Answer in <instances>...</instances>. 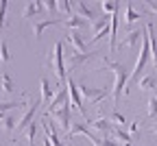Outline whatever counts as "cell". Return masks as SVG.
Segmentation results:
<instances>
[{"mask_svg": "<svg viewBox=\"0 0 157 146\" xmlns=\"http://www.w3.org/2000/svg\"><path fill=\"white\" fill-rule=\"evenodd\" d=\"M103 63H105V68H98V72H103V70L113 72V105H116V102L120 100V96L124 94V87H127V83L131 79V72H129L127 66L118 63V61H111L107 57H103Z\"/></svg>", "mask_w": 157, "mask_h": 146, "instance_id": "obj_1", "label": "cell"}, {"mask_svg": "<svg viewBox=\"0 0 157 146\" xmlns=\"http://www.w3.org/2000/svg\"><path fill=\"white\" fill-rule=\"evenodd\" d=\"M63 48H66L63 41H57L55 48H52V66H55L52 70L59 79V87H63L68 83V72H66V66H63Z\"/></svg>", "mask_w": 157, "mask_h": 146, "instance_id": "obj_2", "label": "cell"}, {"mask_svg": "<svg viewBox=\"0 0 157 146\" xmlns=\"http://www.w3.org/2000/svg\"><path fill=\"white\" fill-rule=\"evenodd\" d=\"M78 92H81L85 102H92V105H101V102L111 94V87L103 85V87H90V85H78Z\"/></svg>", "mask_w": 157, "mask_h": 146, "instance_id": "obj_3", "label": "cell"}, {"mask_svg": "<svg viewBox=\"0 0 157 146\" xmlns=\"http://www.w3.org/2000/svg\"><path fill=\"white\" fill-rule=\"evenodd\" d=\"M96 55H98V52H94V50H87V52H76L74 48L68 50V70H70V72L81 70L87 61H92Z\"/></svg>", "mask_w": 157, "mask_h": 146, "instance_id": "obj_4", "label": "cell"}, {"mask_svg": "<svg viewBox=\"0 0 157 146\" xmlns=\"http://www.w3.org/2000/svg\"><path fill=\"white\" fill-rule=\"evenodd\" d=\"M52 116H55L57 127H61V131L68 135V133H70V129H72V111H70V100H68V102H63V105L59 107Z\"/></svg>", "mask_w": 157, "mask_h": 146, "instance_id": "obj_5", "label": "cell"}, {"mask_svg": "<svg viewBox=\"0 0 157 146\" xmlns=\"http://www.w3.org/2000/svg\"><path fill=\"white\" fill-rule=\"evenodd\" d=\"M68 96H70V105H74L76 109H78V113L83 116V120H87V113H85V107H83V96H81V92H78V85L68 76Z\"/></svg>", "mask_w": 157, "mask_h": 146, "instance_id": "obj_6", "label": "cell"}, {"mask_svg": "<svg viewBox=\"0 0 157 146\" xmlns=\"http://www.w3.org/2000/svg\"><path fill=\"white\" fill-rule=\"evenodd\" d=\"M68 100H70V96H68V83H66L63 87H59V90L55 92V98L50 100V105L46 107V116H52V113L61 107L63 102H68Z\"/></svg>", "mask_w": 157, "mask_h": 146, "instance_id": "obj_7", "label": "cell"}, {"mask_svg": "<svg viewBox=\"0 0 157 146\" xmlns=\"http://www.w3.org/2000/svg\"><path fill=\"white\" fill-rule=\"evenodd\" d=\"M39 102H42V100H31V107L24 111L22 118L17 120V127H15L17 131H26V127L33 122V118H35V113H37V109H39Z\"/></svg>", "mask_w": 157, "mask_h": 146, "instance_id": "obj_8", "label": "cell"}, {"mask_svg": "<svg viewBox=\"0 0 157 146\" xmlns=\"http://www.w3.org/2000/svg\"><path fill=\"white\" fill-rule=\"evenodd\" d=\"M85 124H87V127H94L98 133H103V137H109V133H111V124H109L107 118H94V120L87 118Z\"/></svg>", "mask_w": 157, "mask_h": 146, "instance_id": "obj_9", "label": "cell"}, {"mask_svg": "<svg viewBox=\"0 0 157 146\" xmlns=\"http://www.w3.org/2000/svg\"><path fill=\"white\" fill-rule=\"evenodd\" d=\"M57 24H61V20H57V17H48V20H39V22H35V24H33L35 39H39L44 31H48L50 26H57Z\"/></svg>", "mask_w": 157, "mask_h": 146, "instance_id": "obj_10", "label": "cell"}, {"mask_svg": "<svg viewBox=\"0 0 157 146\" xmlns=\"http://www.w3.org/2000/svg\"><path fill=\"white\" fill-rule=\"evenodd\" d=\"M68 41L74 46L76 52H87V41L83 39V35L78 33V31H72V33L68 35Z\"/></svg>", "mask_w": 157, "mask_h": 146, "instance_id": "obj_11", "label": "cell"}, {"mask_svg": "<svg viewBox=\"0 0 157 146\" xmlns=\"http://www.w3.org/2000/svg\"><path fill=\"white\" fill-rule=\"evenodd\" d=\"M137 85H140V90L142 92H151V94H155L157 92V76L155 74H146V76H142L140 79V83H137Z\"/></svg>", "mask_w": 157, "mask_h": 146, "instance_id": "obj_12", "label": "cell"}, {"mask_svg": "<svg viewBox=\"0 0 157 146\" xmlns=\"http://www.w3.org/2000/svg\"><path fill=\"white\" fill-rule=\"evenodd\" d=\"M74 7H76V15H81L83 20H87V22H92V24L96 22V13L90 9L87 2H83V0H81V2H76Z\"/></svg>", "mask_w": 157, "mask_h": 146, "instance_id": "obj_13", "label": "cell"}, {"mask_svg": "<svg viewBox=\"0 0 157 146\" xmlns=\"http://www.w3.org/2000/svg\"><path fill=\"white\" fill-rule=\"evenodd\" d=\"M144 29H146V35H148V44H151V59H153V66L157 68V37L153 35V22H148Z\"/></svg>", "mask_w": 157, "mask_h": 146, "instance_id": "obj_14", "label": "cell"}, {"mask_svg": "<svg viewBox=\"0 0 157 146\" xmlns=\"http://www.w3.org/2000/svg\"><path fill=\"white\" fill-rule=\"evenodd\" d=\"M61 24H63L66 29H70V31H78L81 26H85V24H87V20H83L81 15H76V13H72L68 20H63Z\"/></svg>", "mask_w": 157, "mask_h": 146, "instance_id": "obj_15", "label": "cell"}, {"mask_svg": "<svg viewBox=\"0 0 157 146\" xmlns=\"http://www.w3.org/2000/svg\"><path fill=\"white\" fill-rule=\"evenodd\" d=\"M42 11H44L42 2H39V0H31V2L24 5L22 15H24V17H33V15H42Z\"/></svg>", "mask_w": 157, "mask_h": 146, "instance_id": "obj_16", "label": "cell"}, {"mask_svg": "<svg viewBox=\"0 0 157 146\" xmlns=\"http://www.w3.org/2000/svg\"><path fill=\"white\" fill-rule=\"evenodd\" d=\"M144 37V29H137V31H131L122 41H120V48H127V46H135L137 41Z\"/></svg>", "mask_w": 157, "mask_h": 146, "instance_id": "obj_17", "label": "cell"}, {"mask_svg": "<svg viewBox=\"0 0 157 146\" xmlns=\"http://www.w3.org/2000/svg\"><path fill=\"white\" fill-rule=\"evenodd\" d=\"M109 135L118 137V142H122L124 146H131V142H133V137L129 135V131L127 129H120V127H111V133Z\"/></svg>", "mask_w": 157, "mask_h": 146, "instance_id": "obj_18", "label": "cell"}, {"mask_svg": "<svg viewBox=\"0 0 157 146\" xmlns=\"http://www.w3.org/2000/svg\"><path fill=\"white\" fill-rule=\"evenodd\" d=\"M39 85H42V98H44V102H48V105H50V100L55 98V92H52V87H50L48 79L42 76V79H39Z\"/></svg>", "mask_w": 157, "mask_h": 146, "instance_id": "obj_19", "label": "cell"}, {"mask_svg": "<svg viewBox=\"0 0 157 146\" xmlns=\"http://www.w3.org/2000/svg\"><path fill=\"white\" fill-rule=\"evenodd\" d=\"M116 31H118V9L111 13V33H109V50H116Z\"/></svg>", "mask_w": 157, "mask_h": 146, "instance_id": "obj_20", "label": "cell"}, {"mask_svg": "<svg viewBox=\"0 0 157 146\" xmlns=\"http://www.w3.org/2000/svg\"><path fill=\"white\" fill-rule=\"evenodd\" d=\"M90 133H92V131H90L87 124H72V129H70V133H68L66 137H68V140H72L74 135H85V137H87Z\"/></svg>", "mask_w": 157, "mask_h": 146, "instance_id": "obj_21", "label": "cell"}, {"mask_svg": "<svg viewBox=\"0 0 157 146\" xmlns=\"http://www.w3.org/2000/svg\"><path fill=\"white\" fill-rule=\"evenodd\" d=\"M137 20H140V13L131 7V2H127V5H124V22L131 26L133 22H137Z\"/></svg>", "mask_w": 157, "mask_h": 146, "instance_id": "obj_22", "label": "cell"}, {"mask_svg": "<svg viewBox=\"0 0 157 146\" xmlns=\"http://www.w3.org/2000/svg\"><path fill=\"white\" fill-rule=\"evenodd\" d=\"M109 22H111V15H103V17H98L96 22L92 24V33L96 35V33H101L103 29H107L109 26Z\"/></svg>", "mask_w": 157, "mask_h": 146, "instance_id": "obj_23", "label": "cell"}, {"mask_svg": "<svg viewBox=\"0 0 157 146\" xmlns=\"http://www.w3.org/2000/svg\"><path fill=\"white\" fill-rule=\"evenodd\" d=\"M26 102L24 100H11V102H0V113H9L11 109H17V107H24Z\"/></svg>", "mask_w": 157, "mask_h": 146, "instance_id": "obj_24", "label": "cell"}, {"mask_svg": "<svg viewBox=\"0 0 157 146\" xmlns=\"http://www.w3.org/2000/svg\"><path fill=\"white\" fill-rule=\"evenodd\" d=\"M111 120H116V127H120V129H129V120L120 113V111H111Z\"/></svg>", "mask_w": 157, "mask_h": 146, "instance_id": "obj_25", "label": "cell"}, {"mask_svg": "<svg viewBox=\"0 0 157 146\" xmlns=\"http://www.w3.org/2000/svg\"><path fill=\"white\" fill-rule=\"evenodd\" d=\"M0 87H2L5 92H13V79L9 76V72L0 74Z\"/></svg>", "mask_w": 157, "mask_h": 146, "instance_id": "obj_26", "label": "cell"}, {"mask_svg": "<svg viewBox=\"0 0 157 146\" xmlns=\"http://www.w3.org/2000/svg\"><path fill=\"white\" fill-rule=\"evenodd\" d=\"M146 116H148V120H155V118H157V96H151V98H148Z\"/></svg>", "mask_w": 157, "mask_h": 146, "instance_id": "obj_27", "label": "cell"}, {"mask_svg": "<svg viewBox=\"0 0 157 146\" xmlns=\"http://www.w3.org/2000/svg\"><path fill=\"white\" fill-rule=\"evenodd\" d=\"M0 61L2 63H9L11 61V52H9V44L5 39H0Z\"/></svg>", "mask_w": 157, "mask_h": 146, "instance_id": "obj_28", "label": "cell"}, {"mask_svg": "<svg viewBox=\"0 0 157 146\" xmlns=\"http://www.w3.org/2000/svg\"><path fill=\"white\" fill-rule=\"evenodd\" d=\"M35 133H37V122L33 120L29 127H26V131H24V135H26V144L29 146H33V140H35Z\"/></svg>", "mask_w": 157, "mask_h": 146, "instance_id": "obj_29", "label": "cell"}, {"mask_svg": "<svg viewBox=\"0 0 157 146\" xmlns=\"http://www.w3.org/2000/svg\"><path fill=\"white\" fill-rule=\"evenodd\" d=\"M17 120H20V118H15V116L7 113V116H5V120H2V124H5V129H7V131H13V129L17 127Z\"/></svg>", "mask_w": 157, "mask_h": 146, "instance_id": "obj_30", "label": "cell"}, {"mask_svg": "<svg viewBox=\"0 0 157 146\" xmlns=\"http://www.w3.org/2000/svg\"><path fill=\"white\" fill-rule=\"evenodd\" d=\"M7 11H9V2H0V31L5 29V17H7Z\"/></svg>", "mask_w": 157, "mask_h": 146, "instance_id": "obj_31", "label": "cell"}, {"mask_svg": "<svg viewBox=\"0 0 157 146\" xmlns=\"http://www.w3.org/2000/svg\"><path fill=\"white\" fill-rule=\"evenodd\" d=\"M101 9L105 11V15H111V13L118 9V5H116V2H101Z\"/></svg>", "mask_w": 157, "mask_h": 146, "instance_id": "obj_32", "label": "cell"}, {"mask_svg": "<svg viewBox=\"0 0 157 146\" xmlns=\"http://www.w3.org/2000/svg\"><path fill=\"white\" fill-rule=\"evenodd\" d=\"M42 7H44L46 11H50V13H55V11L59 9V2H55V0H44V2H42Z\"/></svg>", "mask_w": 157, "mask_h": 146, "instance_id": "obj_33", "label": "cell"}, {"mask_svg": "<svg viewBox=\"0 0 157 146\" xmlns=\"http://www.w3.org/2000/svg\"><path fill=\"white\" fill-rule=\"evenodd\" d=\"M101 144H103V146H118V140H113V137L109 135V137H101Z\"/></svg>", "mask_w": 157, "mask_h": 146, "instance_id": "obj_34", "label": "cell"}, {"mask_svg": "<svg viewBox=\"0 0 157 146\" xmlns=\"http://www.w3.org/2000/svg\"><path fill=\"white\" fill-rule=\"evenodd\" d=\"M137 129H140V120H133V122L129 124V129H127V131H129V135H131V133H135Z\"/></svg>", "mask_w": 157, "mask_h": 146, "instance_id": "obj_35", "label": "cell"}, {"mask_svg": "<svg viewBox=\"0 0 157 146\" xmlns=\"http://www.w3.org/2000/svg\"><path fill=\"white\" fill-rule=\"evenodd\" d=\"M146 7H148V9H151V11L157 15V2H146Z\"/></svg>", "mask_w": 157, "mask_h": 146, "instance_id": "obj_36", "label": "cell"}, {"mask_svg": "<svg viewBox=\"0 0 157 146\" xmlns=\"http://www.w3.org/2000/svg\"><path fill=\"white\" fill-rule=\"evenodd\" d=\"M151 133H155V135H157V122H155L153 127H151Z\"/></svg>", "mask_w": 157, "mask_h": 146, "instance_id": "obj_37", "label": "cell"}, {"mask_svg": "<svg viewBox=\"0 0 157 146\" xmlns=\"http://www.w3.org/2000/svg\"><path fill=\"white\" fill-rule=\"evenodd\" d=\"M44 146H52V144H50V140H48L46 135H44Z\"/></svg>", "mask_w": 157, "mask_h": 146, "instance_id": "obj_38", "label": "cell"}]
</instances>
